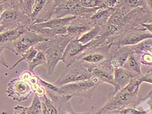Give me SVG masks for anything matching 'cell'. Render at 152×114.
I'll return each instance as SVG.
<instances>
[{
  "mask_svg": "<svg viewBox=\"0 0 152 114\" xmlns=\"http://www.w3.org/2000/svg\"><path fill=\"white\" fill-rule=\"evenodd\" d=\"M74 40L68 35H58L37 44L35 47L38 51L44 53L46 59L48 74H53L58 62L62 61L64 50L69 43Z\"/></svg>",
  "mask_w": 152,
  "mask_h": 114,
  "instance_id": "1",
  "label": "cell"
},
{
  "mask_svg": "<svg viewBox=\"0 0 152 114\" xmlns=\"http://www.w3.org/2000/svg\"><path fill=\"white\" fill-rule=\"evenodd\" d=\"M7 9L0 15V25L6 30H11L33 25L32 20L18 8L11 5L9 0H5Z\"/></svg>",
  "mask_w": 152,
  "mask_h": 114,
  "instance_id": "2",
  "label": "cell"
},
{
  "mask_svg": "<svg viewBox=\"0 0 152 114\" xmlns=\"http://www.w3.org/2000/svg\"><path fill=\"white\" fill-rule=\"evenodd\" d=\"M92 78L91 67L77 61L69 67L67 71L63 72L53 84L60 88L71 83L88 80Z\"/></svg>",
  "mask_w": 152,
  "mask_h": 114,
  "instance_id": "3",
  "label": "cell"
},
{
  "mask_svg": "<svg viewBox=\"0 0 152 114\" xmlns=\"http://www.w3.org/2000/svg\"><path fill=\"white\" fill-rule=\"evenodd\" d=\"M99 84L97 80L92 78L88 80L71 83L61 86L59 88L58 94L70 96H81V97H91L94 89Z\"/></svg>",
  "mask_w": 152,
  "mask_h": 114,
  "instance_id": "4",
  "label": "cell"
},
{
  "mask_svg": "<svg viewBox=\"0 0 152 114\" xmlns=\"http://www.w3.org/2000/svg\"><path fill=\"white\" fill-rule=\"evenodd\" d=\"M46 40H48L46 38L32 32L28 27L26 32L20 35L11 44L8 50L12 51L17 56H21L31 48L35 46L37 44Z\"/></svg>",
  "mask_w": 152,
  "mask_h": 114,
  "instance_id": "5",
  "label": "cell"
},
{
  "mask_svg": "<svg viewBox=\"0 0 152 114\" xmlns=\"http://www.w3.org/2000/svg\"><path fill=\"white\" fill-rule=\"evenodd\" d=\"M5 93L13 101L21 102L26 101L33 91L27 83L20 78H16L8 83Z\"/></svg>",
  "mask_w": 152,
  "mask_h": 114,
  "instance_id": "6",
  "label": "cell"
},
{
  "mask_svg": "<svg viewBox=\"0 0 152 114\" xmlns=\"http://www.w3.org/2000/svg\"><path fill=\"white\" fill-rule=\"evenodd\" d=\"M109 48L108 46L89 48L78 57L77 61L90 67L97 66L105 62L104 61L108 54Z\"/></svg>",
  "mask_w": 152,
  "mask_h": 114,
  "instance_id": "7",
  "label": "cell"
},
{
  "mask_svg": "<svg viewBox=\"0 0 152 114\" xmlns=\"http://www.w3.org/2000/svg\"><path fill=\"white\" fill-rule=\"evenodd\" d=\"M93 46L92 41L87 44H82L75 39L70 41L64 50V52L62 59V61L65 64L66 68L70 67L75 61H77L78 57L89 48Z\"/></svg>",
  "mask_w": 152,
  "mask_h": 114,
  "instance_id": "8",
  "label": "cell"
},
{
  "mask_svg": "<svg viewBox=\"0 0 152 114\" xmlns=\"http://www.w3.org/2000/svg\"><path fill=\"white\" fill-rule=\"evenodd\" d=\"M95 26L90 18L76 17L67 27V35L78 40L85 33L89 32Z\"/></svg>",
  "mask_w": 152,
  "mask_h": 114,
  "instance_id": "9",
  "label": "cell"
},
{
  "mask_svg": "<svg viewBox=\"0 0 152 114\" xmlns=\"http://www.w3.org/2000/svg\"><path fill=\"white\" fill-rule=\"evenodd\" d=\"M92 78L97 80L99 84L102 83H108L115 87V93L118 91V88L115 82L113 75L110 72L108 65L105 63V61L97 66L91 67Z\"/></svg>",
  "mask_w": 152,
  "mask_h": 114,
  "instance_id": "10",
  "label": "cell"
},
{
  "mask_svg": "<svg viewBox=\"0 0 152 114\" xmlns=\"http://www.w3.org/2000/svg\"><path fill=\"white\" fill-rule=\"evenodd\" d=\"M29 27H23L11 30H6L0 33V46L9 50V47L18 38L25 33Z\"/></svg>",
  "mask_w": 152,
  "mask_h": 114,
  "instance_id": "11",
  "label": "cell"
},
{
  "mask_svg": "<svg viewBox=\"0 0 152 114\" xmlns=\"http://www.w3.org/2000/svg\"><path fill=\"white\" fill-rule=\"evenodd\" d=\"M76 18L75 16H67L61 18H52L46 22L36 24L33 25L34 28H49L51 29H57L61 27H68V26Z\"/></svg>",
  "mask_w": 152,
  "mask_h": 114,
  "instance_id": "12",
  "label": "cell"
},
{
  "mask_svg": "<svg viewBox=\"0 0 152 114\" xmlns=\"http://www.w3.org/2000/svg\"><path fill=\"white\" fill-rule=\"evenodd\" d=\"M114 72H114V74H115L114 78H115V82L118 91L126 87L129 84L131 79L134 78L133 73L126 70L124 68H115Z\"/></svg>",
  "mask_w": 152,
  "mask_h": 114,
  "instance_id": "13",
  "label": "cell"
},
{
  "mask_svg": "<svg viewBox=\"0 0 152 114\" xmlns=\"http://www.w3.org/2000/svg\"><path fill=\"white\" fill-rule=\"evenodd\" d=\"M115 12V9L113 8H103L100 9L94 15L90 18L94 25L98 26H103L107 22L109 18Z\"/></svg>",
  "mask_w": 152,
  "mask_h": 114,
  "instance_id": "14",
  "label": "cell"
},
{
  "mask_svg": "<svg viewBox=\"0 0 152 114\" xmlns=\"http://www.w3.org/2000/svg\"><path fill=\"white\" fill-rule=\"evenodd\" d=\"M148 38H152V34L132 33L127 35V37H124L123 39L120 40V45H131V44H136L145 39H148Z\"/></svg>",
  "mask_w": 152,
  "mask_h": 114,
  "instance_id": "15",
  "label": "cell"
},
{
  "mask_svg": "<svg viewBox=\"0 0 152 114\" xmlns=\"http://www.w3.org/2000/svg\"><path fill=\"white\" fill-rule=\"evenodd\" d=\"M102 32V27L96 26L92 29H91L89 32L85 33L83 35H82L79 39H78V41L82 44H87L89 43H91V41L94 40L97 38Z\"/></svg>",
  "mask_w": 152,
  "mask_h": 114,
  "instance_id": "16",
  "label": "cell"
},
{
  "mask_svg": "<svg viewBox=\"0 0 152 114\" xmlns=\"http://www.w3.org/2000/svg\"><path fill=\"white\" fill-rule=\"evenodd\" d=\"M26 114H42V103L40 96L34 93V97L29 107H25Z\"/></svg>",
  "mask_w": 152,
  "mask_h": 114,
  "instance_id": "17",
  "label": "cell"
},
{
  "mask_svg": "<svg viewBox=\"0 0 152 114\" xmlns=\"http://www.w3.org/2000/svg\"><path fill=\"white\" fill-rule=\"evenodd\" d=\"M38 52H39V51L37 50V48L35 47L34 46L31 48L30 49L27 50L25 53H23L22 55L21 58H20L18 61L16 62L12 67H10V70H13V69H15L20 63H22V61L27 62V64L30 63L31 62L33 61V59L35 57Z\"/></svg>",
  "mask_w": 152,
  "mask_h": 114,
  "instance_id": "18",
  "label": "cell"
},
{
  "mask_svg": "<svg viewBox=\"0 0 152 114\" xmlns=\"http://www.w3.org/2000/svg\"><path fill=\"white\" fill-rule=\"evenodd\" d=\"M40 65H44V66L46 67L47 62L44 53L42 51H39L35 57L33 59L30 63L28 64V71L34 73V71L35 68L40 66Z\"/></svg>",
  "mask_w": 152,
  "mask_h": 114,
  "instance_id": "19",
  "label": "cell"
},
{
  "mask_svg": "<svg viewBox=\"0 0 152 114\" xmlns=\"http://www.w3.org/2000/svg\"><path fill=\"white\" fill-rule=\"evenodd\" d=\"M46 3L47 0L46 1V0H36V1H34L32 12L30 16V18L32 20L33 25L38 17L39 16L41 12L42 11V10L44 8L45 5H46Z\"/></svg>",
  "mask_w": 152,
  "mask_h": 114,
  "instance_id": "20",
  "label": "cell"
},
{
  "mask_svg": "<svg viewBox=\"0 0 152 114\" xmlns=\"http://www.w3.org/2000/svg\"><path fill=\"white\" fill-rule=\"evenodd\" d=\"M124 68H126L128 71H133L135 73L140 74L141 73L140 66L139 61L136 60V58L133 56H130L127 59L126 61V64L124 65Z\"/></svg>",
  "mask_w": 152,
  "mask_h": 114,
  "instance_id": "21",
  "label": "cell"
},
{
  "mask_svg": "<svg viewBox=\"0 0 152 114\" xmlns=\"http://www.w3.org/2000/svg\"><path fill=\"white\" fill-rule=\"evenodd\" d=\"M80 5L85 8H107L102 0H79Z\"/></svg>",
  "mask_w": 152,
  "mask_h": 114,
  "instance_id": "22",
  "label": "cell"
},
{
  "mask_svg": "<svg viewBox=\"0 0 152 114\" xmlns=\"http://www.w3.org/2000/svg\"><path fill=\"white\" fill-rule=\"evenodd\" d=\"M40 98L50 114H58L56 107L53 104L52 101L48 97L46 93L42 96H40Z\"/></svg>",
  "mask_w": 152,
  "mask_h": 114,
  "instance_id": "23",
  "label": "cell"
},
{
  "mask_svg": "<svg viewBox=\"0 0 152 114\" xmlns=\"http://www.w3.org/2000/svg\"><path fill=\"white\" fill-rule=\"evenodd\" d=\"M37 79H38V82H39V84L45 89V91L51 92V93H58V91H59V88H58L57 86L44 80L43 79L41 78L38 75H37Z\"/></svg>",
  "mask_w": 152,
  "mask_h": 114,
  "instance_id": "24",
  "label": "cell"
},
{
  "mask_svg": "<svg viewBox=\"0 0 152 114\" xmlns=\"http://www.w3.org/2000/svg\"><path fill=\"white\" fill-rule=\"evenodd\" d=\"M142 82L141 81L140 79H137L133 78L131 79L130 82L129 83V84L127 85L126 87L124 88H126L127 91H128L129 93H131V95H135L137 92L139 90V85Z\"/></svg>",
  "mask_w": 152,
  "mask_h": 114,
  "instance_id": "25",
  "label": "cell"
},
{
  "mask_svg": "<svg viewBox=\"0 0 152 114\" xmlns=\"http://www.w3.org/2000/svg\"><path fill=\"white\" fill-rule=\"evenodd\" d=\"M5 50V48L3 46H0V65H2L6 67L7 68H10V66L7 62L6 61L4 55H3V53H4V51Z\"/></svg>",
  "mask_w": 152,
  "mask_h": 114,
  "instance_id": "26",
  "label": "cell"
},
{
  "mask_svg": "<svg viewBox=\"0 0 152 114\" xmlns=\"http://www.w3.org/2000/svg\"><path fill=\"white\" fill-rule=\"evenodd\" d=\"M144 1H138V0H131V1H125L126 3H127V5L129 6L130 7H137L139 6L142 5V4L144 3Z\"/></svg>",
  "mask_w": 152,
  "mask_h": 114,
  "instance_id": "27",
  "label": "cell"
},
{
  "mask_svg": "<svg viewBox=\"0 0 152 114\" xmlns=\"http://www.w3.org/2000/svg\"><path fill=\"white\" fill-rule=\"evenodd\" d=\"M120 113H122L123 114H143V113H145V112L138 111V110L132 109V108L124 109V110H122V112H120Z\"/></svg>",
  "mask_w": 152,
  "mask_h": 114,
  "instance_id": "28",
  "label": "cell"
},
{
  "mask_svg": "<svg viewBox=\"0 0 152 114\" xmlns=\"http://www.w3.org/2000/svg\"><path fill=\"white\" fill-rule=\"evenodd\" d=\"M14 114H26L25 107L19 105L14 107Z\"/></svg>",
  "mask_w": 152,
  "mask_h": 114,
  "instance_id": "29",
  "label": "cell"
},
{
  "mask_svg": "<svg viewBox=\"0 0 152 114\" xmlns=\"http://www.w3.org/2000/svg\"><path fill=\"white\" fill-rule=\"evenodd\" d=\"M142 82H147L152 84V71L148 72L146 75L140 79Z\"/></svg>",
  "mask_w": 152,
  "mask_h": 114,
  "instance_id": "30",
  "label": "cell"
},
{
  "mask_svg": "<svg viewBox=\"0 0 152 114\" xmlns=\"http://www.w3.org/2000/svg\"><path fill=\"white\" fill-rule=\"evenodd\" d=\"M103 3H104V4L105 5L106 7H109V8H113L114 6H115L117 3H118V1H107V0H106V1H103Z\"/></svg>",
  "mask_w": 152,
  "mask_h": 114,
  "instance_id": "31",
  "label": "cell"
},
{
  "mask_svg": "<svg viewBox=\"0 0 152 114\" xmlns=\"http://www.w3.org/2000/svg\"><path fill=\"white\" fill-rule=\"evenodd\" d=\"M7 9L6 3L5 0H0V15H1L2 13Z\"/></svg>",
  "mask_w": 152,
  "mask_h": 114,
  "instance_id": "32",
  "label": "cell"
},
{
  "mask_svg": "<svg viewBox=\"0 0 152 114\" xmlns=\"http://www.w3.org/2000/svg\"><path fill=\"white\" fill-rule=\"evenodd\" d=\"M142 25L144 27H146V28L152 33V24H142Z\"/></svg>",
  "mask_w": 152,
  "mask_h": 114,
  "instance_id": "33",
  "label": "cell"
},
{
  "mask_svg": "<svg viewBox=\"0 0 152 114\" xmlns=\"http://www.w3.org/2000/svg\"><path fill=\"white\" fill-rule=\"evenodd\" d=\"M144 60L146 62H148V63H151L152 57L151 56H149V55H146L144 57Z\"/></svg>",
  "mask_w": 152,
  "mask_h": 114,
  "instance_id": "34",
  "label": "cell"
},
{
  "mask_svg": "<svg viewBox=\"0 0 152 114\" xmlns=\"http://www.w3.org/2000/svg\"><path fill=\"white\" fill-rule=\"evenodd\" d=\"M42 114H50L49 112H48V110H46V107H45V106L44 105L43 103H42Z\"/></svg>",
  "mask_w": 152,
  "mask_h": 114,
  "instance_id": "35",
  "label": "cell"
},
{
  "mask_svg": "<svg viewBox=\"0 0 152 114\" xmlns=\"http://www.w3.org/2000/svg\"><path fill=\"white\" fill-rule=\"evenodd\" d=\"M146 3H148V6L150 7L151 11H152V1H146Z\"/></svg>",
  "mask_w": 152,
  "mask_h": 114,
  "instance_id": "36",
  "label": "cell"
},
{
  "mask_svg": "<svg viewBox=\"0 0 152 114\" xmlns=\"http://www.w3.org/2000/svg\"><path fill=\"white\" fill-rule=\"evenodd\" d=\"M0 29H3V30H4V29L3 28V27H1V25H0ZM4 31H5V30H4Z\"/></svg>",
  "mask_w": 152,
  "mask_h": 114,
  "instance_id": "37",
  "label": "cell"
}]
</instances>
